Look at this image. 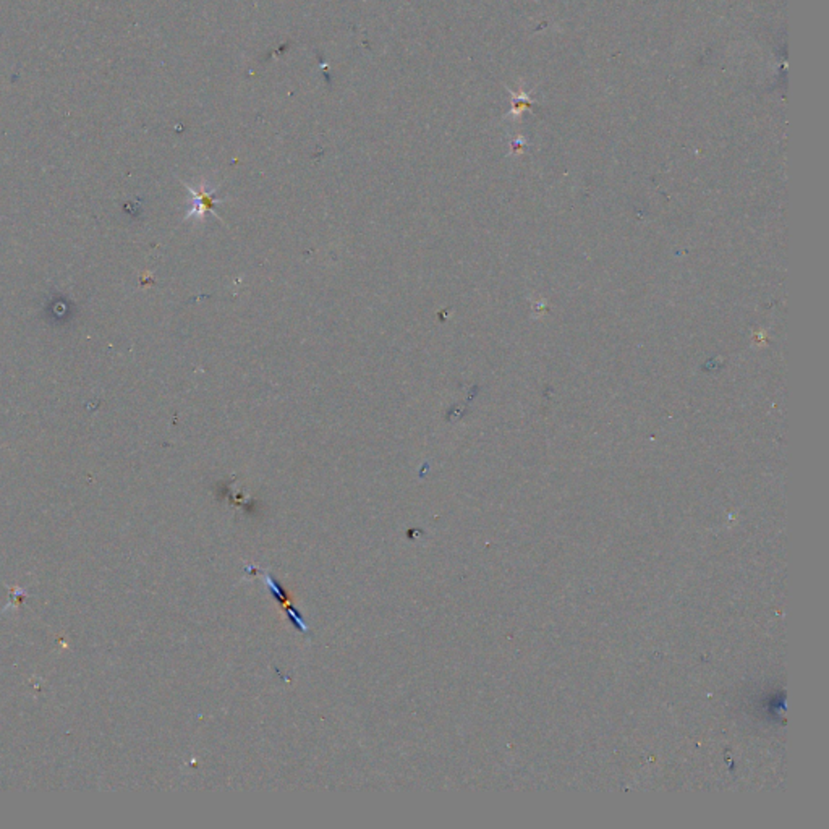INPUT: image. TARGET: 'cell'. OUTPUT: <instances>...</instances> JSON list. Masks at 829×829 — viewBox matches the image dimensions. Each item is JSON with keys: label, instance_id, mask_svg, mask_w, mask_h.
I'll return each mask as SVG.
<instances>
[{"label": "cell", "instance_id": "1", "mask_svg": "<svg viewBox=\"0 0 829 829\" xmlns=\"http://www.w3.org/2000/svg\"><path fill=\"white\" fill-rule=\"evenodd\" d=\"M190 192L193 193V209L190 211V214L186 217H203L204 211H206L208 208H212L214 204V197L212 194H208L204 192V188L201 186V190H194L193 186H188Z\"/></svg>", "mask_w": 829, "mask_h": 829}]
</instances>
